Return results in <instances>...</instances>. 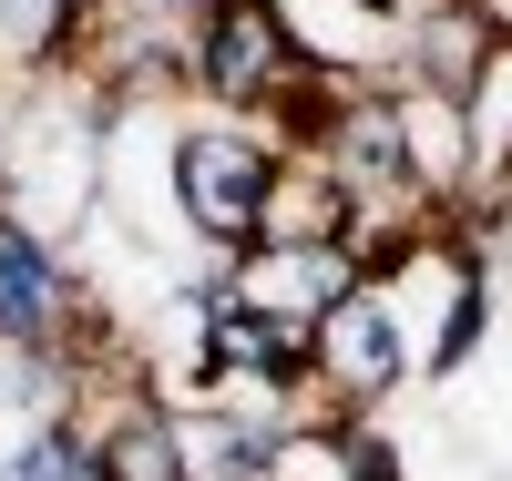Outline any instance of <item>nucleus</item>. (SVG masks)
<instances>
[{"label":"nucleus","instance_id":"obj_1","mask_svg":"<svg viewBox=\"0 0 512 481\" xmlns=\"http://www.w3.org/2000/svg\"><path fill=\"white\" fill-rule=\"evenodd\" d=\"M277 174H287V144L267 123H236V113H175L164 103V185H175V226L195 236L205 277L236 267V256L267 236V205H277Z\"/></svg>","mask_w":512,"mask_h":481},{"label":"nucleus","instance_id":"obj_2","mask_svg":"<svg viewBox=\"0 0 512 481\" xmlns=\"http://www.w3.org/2000/svg\"><path fill=\"white\" fill-rule=\"evenodd\" d=\"M369 287L410 348V379H451L492 328V246L461 236V215H431V226L390 236L369 256Z\"/></svg>","mask_w":512,"mask_h":481},{"label":"nucleus","instance_id":"obj_3","mask_svg":"<svg viewBox=\"0 0 512 481\" xmlns=\"http://www.w3.org/2000/svg\"><path fill=\"white\" fill-rule=\"evenodd\" d=\"M318 82H338V72H318L308 52H297V31L277 21V0H216V11L195 21V41H185V93L205 113L267 123V134L318 93Z\"/></svg>","mask_w":512,"mask_h":481},{"label":"nucleus","instance_id":"obj_4","mask_svg":"<svg viewBox=\"0 0 512 481\" xmlns=\"http://www.w3.org/2000/svg\"><path fill=\"white\" fill-rule=\"evenodd\" d=\"M216 287L236 297V308L277 318L297 338H318V318L349 287H369V267H359V246H328V236H267V246H246L236 267H216Z\"/></svg>","mask_w":512,"mask_h":481},{"label":"nucleus","instance_id":"obj_5","mask_svg":"<svg viewBox=\"0 0 512 481\" xmlns=\"http://www.w3.org/2000/svg\"><path fill=\"white\" fill-rule=\"evenodd\" d=\"M0 348H82V359H93L62 236L11 215V205H0Z\"/></svg>","mask_w":512,"mask_h":481},{"label":"nucleus","instance_id":"obj_6","mask_svg":"<svg viewBox=\"0 0 512 481\" xmlns=\"http://www.w3.org/2000/svg\"><path fill=\"white\" fill-rule=\"evenodd\" d=\"M400 379H410V348H400L390 308H379V287H349L318 318V338H308V389L328 400V420H359V410L390 400Z\"/></svg>","mask_w":512,"mask_h":481},{"label":"nucleus","instance_id":"obj_7","mask_svg":"<svg viewBox=\"0 0 512 481\" xmlns=\"http://www.w3.org/2000/svg\"><path fill=\"white\" fill-rule=\"evenodd\" d=\"M103 410L82 400V420H93V451H103V481H195V451H185V420L154 400V379H93Z\"/></svg>","mask_w":512,"mask_h":481},{"label":"nucleus","instance_id":"obj_8","mask_svg":"<svg viewBox=\"0 0 512 481\" xmlns=\"http://www.w3.org/2000/svg\"><path fill=\"white\" fill-rule=\"evenodd\" d=\"M93 52V0H0V93L72 82Z\"/></svg>","mask_w":512,"mask_h":481},{"label":"nucleus","instance_id":"obj_9","mask_svg":"<svg viewBox=\"0 0 512 481\" xmlns=\"http://www.w3.org/2000/svg\"><path fill=\"white\" fill-rule=\"evenodd\" d=\"M461 134H472V195H512V41H492L482 72L461 82Z\"/></svg>","mask_w":512,"mask_h":481}]
</instances>
